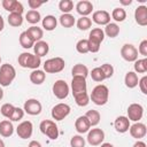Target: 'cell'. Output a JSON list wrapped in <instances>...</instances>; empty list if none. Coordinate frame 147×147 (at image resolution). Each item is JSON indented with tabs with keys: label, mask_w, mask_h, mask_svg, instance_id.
<instances>
[{
	"label": "cell",
	"mask_w": 147,
	"mask_h": 147,
	"mask_svg": "<svg viewBox=\"0 0 147 147\" xmlns=\"http://www.w3.org/2000/svg\"><path fill=\"white\" fill-rule=\"evenodd\" d=\"M108 98H109V90L106 85L103 84H99L96 85L91 93L90 99L92 100V102L96 106H103L108 102Z\"/></svg>",
	"instance_id": "1"
},
{
	"label": "cell",
	"mask_w": 147,
	"mask_h": 147,
	"mask_svg": "<svg viewBox=\"0 0 147 147\" xmlns=\"http://www.w3.org/2000/svg\"><path fill=\"white\" fill-rule=\"evenodd\" d=\"M18 64L22 68H29L32 70H36L41 64V57L37 56L36 54H31L28 52H23L18 55Z\"/></svg>",
	"instance_id": "2"
},
{
	"label": "cell",
	"mask_w": 147,
	"mask_h": 147,
	"mask_svg": "<svg viewBox=\"0 0 147 147\" xmlns=\"http://www.w3.org/2000/svg\"><path fill=\"white\" fill-rule=\"evenodd\" d=\"M15 77H16V70L11 64H9V63L1 64V67H0V86H2V87L9 86L13 83V80L15 79Z\"/></svg>",
	"instance_id": "3"
},
{
	"label": "cell",
	"mask_w": 147,
	"mask_h": 147,
	"mask_svg": "<svg viewBox=\"0 0 147 147\" xmlns=\"http://www.w3.org/2000/svg\"><path fill=\"white\" fill-rule=\"evenodd\" d=\"M40 132L47 136L51 140H56L59 138V127L52 119H44L39 124Z\"/></svg>",
	"instance_id": "4"
},
{
	"label": "cell",
	"mask_w": 147,
	"mask_h": 147,
	"mask_svg": "<svg viewBox=\"0 0 147 147\" xmlns=\"http://www.w3.org/2000/svg\"><path fill=\"white\" fill-rule=\"evenodd\" d=\"M65 67V62L62 57L56 56L48 59L44 62V71L47 74H57L61 72Z\"/></svg>",
	"instance_id": "5"
},
{
	"label": "cell",
	"mask_w": 147,
	"mask_h": 147,
	"mask_svg": "<svg viewBox=\"0 0 147 147\" xmlns=\"http://www.w3.org/2000/svg\"><path fill=\"white\" fill-rule=\"evenodd\" d=\"M23 110H24V113H26L28 115L37 116V115H39V114L41 113L42 106H41V102H40L38 99L31 98V99H28V100L24 102Z\"/></svg>",
	"instance_id": "6"
},
{
	"label": "cell",
	"mask_w": 147,
	"mask_h": 147,
	"mask_svg": "<svg viewBox=\"0 0 147 147\" xmlns=\"http://www.w3.org/2000/svg\"><path fill=\"white\" fill-rule=\"evenodd\" d=\"M70 111H71L70 106L67 105V103L61 102V103L55 105V106L52 108L51 115H52L53 119H55V121H62V119H64V118L70 114Z\"/></svg>",
	"instance_id": "7"
},
{
	"label": "cell",
	"mask_w": 147,
	"mask_h": 147,
	"mask_svg": "<svg viewBox=\"0 0 147 147\" xmlns=\"http://www.w3.org/2000/svg\"><path fill=\"white\" fill-rule=\"evenodd\" d=\"M87 142L91 146H99L105 140V132L102 129L99 127H94V129H90V131L87 132V137H86Z\"/></svg>",
	"instance_id": "8"
},
{
	"label": "cell",
	"mask_w": 147,
	"mask_h": 147,
	"mask_svg": "<svg viewBox=\"0 0 147 147\" xmlns=\"http://www.w3.org/2000/svg\"><path fill=\"white\" fill-rule=\"evenodd\" d=\"M52 91H53V94L60 99V100H63L68 96L70 90H69V85L63 80V79H57L54 84H53V87H52Z\"/></svg>",
	"instance_id": "9"
},
{
	"label": "cell",
	"mask_w": 147,
	"mask_h": 147,
	"mask_svg": "<svg viewBox=\"0 0 147 147\" xmlns=\"http://www.w3.org/2000/svg\"><path fill=\"white\" fill-rule=\"evenodd\" d=\"M121 56L127 62H134L138 60V51L132 44H124L121 48Z\"/></svg>",
	"instance_id": "10"
},
{
	"label": "cell",
	"mask_w": 147,
	"mask_h": 147,
	"mask_svg": "<svg viewBox=\"0 0 147 147\" xmlns=\"http://www.w3.org/2000/svg\"><path fill=\"white\" fill-rule=\"evenodd\" d=\"M127 118L132 122H139L144 116V107L140 103H131L127 107Z\"/></svg>",
	"instance_id": "11"
},
{
	"label": "cell",
	"mask_w": 147,
	"mask_h": 147,
	"mask_svg": "<svg viewBox=\"0 0 147 147\" xmlns=\"http://www.w3.org/2000/svg\"><path fill=\"white\" fill-rule=\"evenodd\" d=\"M32 132H33V125L30 121H23L16 127V133L21 139L30 138L32 136Z\"/></svg>",
	"instance_id": "12"
},
{
	"label": "cell",
	"mask_w": 147,
	"mask_h": 147,
	"mask_svg": "<svg viewBox=\"0 0 147 147\" xmlns=\"http://www.w3.org/2000/svg\"><path fill=\"white\" fill-rule=\"evenodd\" d=\"M71 91H72V95L80 92H87L86 78L80 76H74L71 80Z\"/></svg>",
	"instance_id": "13"
},
{
	"label": "cell",
	"mask_w": 147,
	"mask_h": 147,
	"mask_svg": "<svg viewBox=\"0 0 147 147\" xmlns=\"http://www.w3.org/2000/svg\"><path fill=\"white\" fill-rule=\"evenodd\" d=\"M130 134L132 138L137 139V140H140L141 138H144L147 133V127L144 123H140V122H134V124L130 125Z\"/></svg>",
	"instance_id": "14"
},
{
	"label": "cell",
	"mask_w": 147,
	"mask_h": 147,
	"mask_svg": "<svg viewBox=\"0 0 147 147\" xmlns=\"http://www.w3.org/2000/svg\"><path fill=\"white\" fill-rule=\"evenodd\" d=\"M1 5H2L3 9L9 11V14L10 13H16V14H21L22 15L23 11H24L23 5L17 0H2Z\"/></svg>",
	"instance_id": "15"
},
{
	"label": "cell",
	"mask_w": 147,
	"mask_h": 147,
	"mask_svg": "<svg viewBox=\"0 0 147 147\" xmlns=\"http://www.w3.org/2000/svg\"><path fill=\"white\" fill-rule=\"evenodd\" d=\"M98 25H107L110 23V14L106 10H96L92 15V20Z\"/></svg>",
	"instance_id": "16"
},
{
	"label": "cell",
	"mask_w": 147,
	"mask_h": 147,
	"mask_svg": "<svg viewBox=\"0 0 147 147\" xmlns=\"http://www.w3.org/2000/svg\"><path fill=\"white\" fill-rule=\"evenodd\" d=\"M134 20L138 25L146 26L147 25V7L141 5L138 6L134 10Z\"/></svg>",
	"instance_id": "17"
},
{
	"label": "cell",
	"mask_w": 147,
	"mask_h": 147,
	"mask_svg": "<svg viewBox=\"0 0 147 147\" xmlns=\"http://www.w3.org/2000/svg\"><path fill=\"white\" fill-rule=\"evenodd\" d=\"M130 121L126 116H118L116 117L115 122H114V126H115V130L118 132V133H125L129 131L130 129Z\"/></svg>",
	"instance_id": "18"
},
{
	"label": "cell",
	"mask_w": 147,
	"mask_h": 147,
	"mask_svg": "<svg viewBox=\"0 0 147 147\" xmlns=\"http://www.w3.org/2000/svg\"><path fill=\"white\" fill-rule=\"evenodd\" d=\"M76 10L82 16H88L93 11V3L88 0L78 1L76 5Z\"/></svg>",
	"instance_id": "19"
},
{
	"label": "cell",
	"mask_w": 147,
	"mask_h": 147,
	"mask_svg": "<svg viewBox=\"0 0 147 147\" xmlns=\"http://www.w3.org/2000/svg\"><path fill=\"white\" fill-rule=\"evenodd\" d=\"M75 129L79 134H83V133H86V132L90 131L91 124H90V122H88V119L86 118L85 115L84 116H79L75 121Z\"/></svg>",
	"instance_id": "20"
},
{
	"label": "cell",
	"mask_w": 147,
	"mask_h": 147,
	"mask_svg": "<svg viewBox=\"0 0 147 147\" xmlns=\"http://www.w3.org/2000/svg\"><path fill=\"white\" fill-rule=\"evenodd\" d=\"M14 133V125L9 119H3L0 122V136L8 138Z\"/></svg>",
	"instance_id": "21"
},
{
	"label": "cell",
	"mask_w": 147,
	"mask_h": 147,
	"mask_svg": "<svg viewBox=\"0 0 147 147\" xmlns=\"http://www.w3.org/2000/svg\"><path fill=\"white\" fill-rule=\"evenodd\" d=\"M33 51H34V54H36L37 56L42 57V56H45V55L48 53L49 46H48V44H47L46 41L39 40V41L34 42V45H33Z\"/></svg>",
	"instance_id": "22"
},
{
	"label": "cell",
	"mask_w": 147,
	"mask_h": 147,
	"mask_svg": "<svg viewBox=\"0 0 147 147\" xmlns=\"http://www.w3.org/2000/svg\"><path fill=\"white\" fill-rule=\"evenodd\" d=\"M45 79H46V74L44 70L36 69L32 70V72L30 74V80L34 85H41L45 82Z\"/></svg>",
	"instance_id": "23"
},
{
	"label": "cell",
	"mask_w": 147,
	"mask_h": 147,
	"mask_svg": "<svg viewBox=\"0 0 147 147\" xmlns=\"http://www.w3.org/2000/svg\"><path fill=\"white\" fill-rule=\"evenodd\" d=\"M26 33L31 37V39H32L34 42L41 40V38L44 37V31H42V29L39 28V26H37V25H32V26L28 28Z\"/></svg>",
	"instance_id": "24"
},
{
	"label": "cell",
	"mask_w": 147,
	"mask_h": 147,
	"mask_svg": "<svg viewBox=\"0 0 147 147\" xmlns=\"http://www.w3.org/2000/svg\"><path fill=\"white\" fill-rule=\"evenodd\" d=\"M138 82H139V78H138V75L134 72V71H127L125 74V77H124V83H125V86L129 87V88H134L137 85H138Z\"/></svg>",
	"instance_id": "25"
},
{
	"label": "cell",
	"mask_w": 147,
	"mask_h": 147,
	"mask_svg": "<svg viewBox=\"0 0 147 147\" xmlns=\"http://www.w3.org/2000/svg\"><path fill=\"white\" fill-rule=\"evenodd\" d=\"M41 24L46 31H53L57 25V20L53 15H47L41 20Z\"/></svg>",
	"instance_id": "26"
},
{
	"label": "cell",
	"mask_w": 147,
	"mask_h": 147,
	"mask_svg": "<svg viewBox=\"0 0 147 147\" xmlns=\"http://www.w3.org/2000/svg\"><path fill=\"white\" fill-rule=\"evenodd\" d=\"M85 116H86V118L88 119L91 126H96V125L100 123L101 115H100V113H99L98 110H95V109H90V110H87L86 114H85Z\"/></svg>",
	"instance_id": "27"
},
{
	"label": "cell",
	"mask_w": 147,
	"mask_h": 147,
	"mask_svg": "<svg viewBox=\"0 0 147 147\" xmlns=\"http://www.w3.org/2000/svg\"><path fill=\"white\" fill-rule=\"evenodd\" d=\"M105 34L109 38H116L119 34V26L117 25V23H108L107 25H105Z\"/></svg>",
	"instance_id": "28"
},
{
	"label": "cell",
	"mask_w": 147,
	"mask_h": 147,
	"mask_svg": "<svg viewBox=\"0 0 147 147\" xmlns=\"http://www.w3.org/2000/svg\"><path fill=\"white\" fill-rule=\"evenodd\" d=\"M71 74H72V77H74V76H80V77L86 78L87 75H88V68H87L85 64L77 63V64H75V65L72 67Z\"/></svg>",
	"instance_id": "29"
},
{
	"label": "cell",
	"mask_w": 147,
	"mask_h": 147,
	"mask_svg": "<svg viewBox=\"0 0 147 147\" xmlns=\"http://www.w3.org/2000/svg\"><path fill=\"white\" fill-rule=\"evenodd\" d=\"M18 40H20V45H21L23 48H25V49L32 48L33 45H34V41H33V40L31 39V37L26 33V31H23V32L20 34Z\"/></svg>",
	"instance_id": "30"
},
{
	"label": "cell",
	"mask_w": 147,
	"mask_h": 147,
	"mask_svg": "<svg viewBox=\"0 0 147 147\" xmlns=\"http://www.w3.org/2000/svg\"><path fill=\"white\" fill-rule=\"evenodd\" d=\"M88 39L94 40V41L101 44L103 41V39H105V32H103V30L101 28H94V29H92L91 32H90V34H88Z\"/></svg>",
	"instance_id": "31"
},
{
	"label": "cell",
	"mask_w": 147,
	"mask_h": 147,
	"mask_svg": "<svg viewBox=\"0 0 147 147\" xmlns=\"http://www.w3.org/2000/svg\"><path fill=\"white\" fill-rule=\"evenodd\" d=\"M7 20H8V24L14 28H18L23 23V16L21 14H16V13H10L8 15Z\"/></svg>",
	"instance_id": "32"
},
{
	"label": "cell",
	"mask_w": 147,
	"mask_h": 147,
	"mask_svg": "<svg viewBox=\"0 0 147 147\" xmlns=\"http://www.w3.org/2000/svg\"><path fill=\"white\" fill-rule=\"evenodd\" d=\"M59 20H60V24H61L63 28H71V26H74L75 23H76L75 17H74V15H71V14H62V15L59 17Z\"/></svg>",
	"instance_id": "33"
},
{
	"label": "cell",
	"mask_w": 147,
	"mask_h": 147,
	"mask_svg": "<svg viewBox=\"0 0 147 147\" xmlns=\"http://www.w3.org/2000/svg\"><path fill=\"white\" fill-rule=\"evenodd\" d=\"M74 98H75L76 105L79 107H85L90 102V96H88L87 92H80V93L74 94Z\"/></svg>",
	"instance_id": "34"
},
{
	"label": "cell",
	"mask_w": 147,
	"mask_h": 147,
	"mask_svg": "<svg viewBox=\"0 0 147 147\" xmlns=\"http://www.w3.org/2000/svg\"><path fill=\"white\" fill-rule=\"evenodd\" d=\"M25 20H26L28 23L34 25V24H37V23L40 22L41 15H40V13H39L38 10H31V9H30V10L25 14Z\"/></svg>",
	"instance_id": "35"
},
{
	"label": "cell",
	"mask_w": 147,
	"mask_h": 147,
	"mask_svg": "<svg viewBox=\"0 0 147 147\" xmlns=\"http://www.w3.org/2000/svg\"><path fill=\"white\" fill-rule=\"evenodd\" d=\"M133 68H134V72L137 74H145L147 72V59L144 57V59H138L134 61V64H133Z\"/></svg>",
	"instance_id": "36"
},
{
	"label": "cell",
	"mask_w": 147,
	"mask_h": 147,
	"mask_svg": "<svg viewBox=\"0 0 147 147\" xmlns=\"http://www.w3.org/2000/svg\"><path fill=\"white\" fill-rule=\"evenodd\" d=\"M111 18L116 22H123L126 18V11L122 7H117L111 11Z\"/></svg>",
	"instance_id": "37"
},
{
	"label": "cell",
	"mask_w": 147,
	"mask_h": 147,
	"mask_svg": "<svg viewBox=\"0 0 147 147\" xmlns=\"http://www.w3.org/2000/svg\"><path fill=\"white\" fill-rule=\"evenodd\" d=\"M76 24H77V28L80 31H86V30H88L92 26V21L87 16H82L80 18H78V21L76 22Z\"/></svg>",
	"instance_id": "38"
},
{
	"label": "cell",
	"mask_w": 147,
	"mask_h": 147,
	"mask_svg": "<svg viewBox=\"0 0 147 147\" xmlns=\"http://www.w3.org/2000/svg\"><path fill=\"white\" fill-rule=\"evenodd\" d=\"M59 9L62 11V14H70V11L74 9V2L71 0H61L59 2Z\"/></svg>",
	"instance_id": "39"
},
{
	"label": "cell",
	"mask_w": 147,
	"mask_h": 147,
	"mask_svg": "<svg viewBox=\"0 0 147 147\" xmlns=\"http://www.w3.org/2000/svg\"><path fill=\"white\" fill-rule=\"evenodd\" d=\"M90 75H91L92 79L94 82H98V83H101V82H103L106 79V77H105V75H103V72H102V70H101L100 67H96V68L92 69V71H91Z\"/></svg>",
	"instance_id": "40"
},
{
	"label": "cell",
	"mask_w": 147,
	"mask_h": 147,
	"mask_svg": "<svg viewBox=\"0 0 147 147\" xmlns=\"http://www.w3.org/2000/svg\"><path fill=\"white\" fill-rule=\"evenodd\" d=\"M14 109H15V106H13L11 103H3L1 106V108H0V113H1V115L3 117L9 119L11 114H13V111H14Z\"/></svg>",
	"instance_id": "41"
},
{
	"label": "cell",
	"mask_w": 147,
	"mask_h": 147,
	"mask_svg": "<svg viewBox=\"0 0 147 147\" xmlns=\"http://www.w3.org/2000/svg\"><path fill=\"white\" fill-rule=\"evenodd\" d=\"M70 147H85V139L80 134H75L70 139Z\"/></svg>",
	"instance_id": "42"
},
{
	"label": "cell",
	"mask_w": 147,
	"mask_h": 147,
	"mask_svg": "<svg viewBox=\"0 0 147 147\" xmlns=\"http://www.w3.org/2000/svg\"><path fill=\"white\" fill-rule=\"evenodd\" d=\"M76 49L80 54L88 53V42H87V39H80V40H78L77 44H76Z\"/></svg>",
	"instance_id": "43"
},
{
	"label": "cell",
	"mask_w": 147,
	"mask_h": 147,
	"mask_svg": "<svg viewBox=\"0 0 147 147\" xmlns=\"http://www.w3.org/2000/svg\"><path fill=\"white\" fill-rule=\"evenodd\" d=\"M23 116H24V110L22 108H20V107H15L9 121L10 122H18V121H21L23 118Z\"/></svg>",
	"instance_id": "44"
},
{
	"label": "cell",
	"mask_w": 147,
	"mask_h": 147,
	"mask_svg": "<svg viewBox=\"0 0 147 147\" xmlns=\"http://www.w3.org/2000/svg\"><path fill=\"white\" fill-rule=\"evenodd\" d=\"M100 68H101L103 75H105L106 79H107V78H110V77L114 75V67H113L111 64H109V63H103Z\"/></svg>",
	"instance_id": "45"
},
{
	"label": "cell",
	"mask_w": 147,
	"mask_h": 147,
	"mask_svg": "<svg viewBox=\"0 0 147 147\" xmlns=\"http://www.w3.org/2000/svg\"><path fill=\"white\" fill-rule=\"evenodd\" d=\"M87 42H88V52H92V53H98L99 52L101 44H99L94 40H91V39H87Z\"/></svg>",
	"instance_id": "46"
},
{
	"label": "cell",
	"mask_w": 147,
	"mask_h": 147,
	"mask_svg": "<svg viewBox=\"0 0 147 147\" xmlns=\"http://www.w3.org/2000/svg\"><path fill=\"white\" fill-rule=\"evenodd\" d=\"M138 85H139V88L140 91L144 93V94H147V76H144L139 79L138 82Z\"/></svg>",
	"instance_id": "47"
},
{
	"label": "cell",
	"mask_w": 147,
	"mask_h": 147,
	"mask_svg": "<svg viewBox=\"0 0 147 147\" xmlns=\"http://www.w3.org/2000/svg\"><path fill=\"white\" fill-rule=\"evenodd\" d=\"M138 53H140L144 57H146L147 56V40L146 39H144L140 44H139V47H138Z\"/></svg>",
	"instance_id": "48"
},
{
	"label": "cell",
	"mask_w": 147,
	"mask_h": 147,
	"mask_svg": "<svg viewBox=\"0 0 147 147\" xmlns=\"http://www.w3.org/2000/svg\"><path fill=\"white\" fill-rule=\"evenodd\" d=\"M44 3H45V1H39V0H29L28 1V6L31 8V10H36Z\"/></svg>",
	"instance_id": "49"
},
{
	"label": "cell",
	"mask_w": 147,
	"mask_h": 147,
	"mask_svg": "<svg viewBox=\"0 0 147 147\" xmlns=\"http://www.w3.org/2000/svg\"><path fill=\"white\" fill-rule=\"evenodd\" d=\"M28 147H42L41 146V144L39 142V141H37V140H31L30 142H29V146Z\"/></svg>",
	"instance_id": "50"
},
{
	"label": "cell",
	"mask_w": 147,
	"mask_h": 147,
	"mask_svg": "<svg viewBox=\"0 0 147 147\" xmlns=\"http://www.w3.org/2000/svg\"><path fill=\"white\" fill-rule=\"evenodd\" d=\"M133 147H147V145H146V142H144L141 140H137L133 144Z\"/></svg>",
	"instance_id": "51"
},
{
	"label": "cell",
	"mask_w": 147,
	"mask_h": 147,
	"mask_svg": "<svg viewBox=\"0 0 147 147\" xmlns=\"http://www.w3.org/2000/svg\"><path fill=\"white\" fill-rule=\"evenodd\" d=\"M119 2H121L123 6H129V5L132 3V0H121Z\"/></svg>",
	"instance_id": "52"
},
{
	"label": "cell",
	"mask_w": 147,
	"mask_h": 147,
	"mask_svg": "<svg viewBox=\"0 0 147 147\" xmlns=\"http://www.w3.org/2000/svg\"><path fill=\"white\" fill-rule=\"evenodd\" d=\"M3 28H5V21H3V18H2V16L0 15V31H2Z\"/></svg>",
	"instance_id": "53"
},
{
	"label": "cell",
	"mask_w": 147,
	"mask_h": 147,
	"mask_svg": "<svg viewBox=\"0 0 147 147\" xmlns=\"http://www.w3.org/2000/svg\"><path fill=\"white\" fill-rule=\"evenodd\" d=\"M101 147H114V145L110 144V142H102L101 144Z\"/></svg>",
	"instance_id": "54"
},
{
	"label": "cell",
	"mask_w": 147,
	"mask_h": 147,
	"mask_svg": "<svg viewBox=\"0 0 147 147\" xmlns=\"http://www.w3.org/2000/svg\"><path fill=\"white\" fill-rule=\"evenodd\" d=\"M2 98H3V91H2V88L0 87V101L2 100Z\"/></svg>",
	"instance_id": "55"
},
{
	"label": "cell",
	"mask_w": 147,
	"mask_h": 147,
	"mask_svg": "<svg viewBox=\"0 0 147 147\" xmlns=\"http://www.w3.org/2000/svg\"><path fill=\"white\" fill-rule=\"evenodd\" d=\"M0 147H6V146H5V142H3L2 139H0Z\"/></svg>",
	"instance_id": "56"
},
{
	"label": "cell",
	"mask_w": 147,
	"mask_h": 147,
	"mask_svg": "<svg viewBox=\"0 0 147 147\" xmlns=\"http://www.w3.org/2000/svg\"><path fill=\"white\" fill-rule=\"evenodd\" d=\"M0 63H1V56H0Z\"/></svg>",
	"instance_id": "57"
}]
</instances>
